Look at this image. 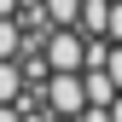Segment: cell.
<instances>
[{
    "label": "cell",
    "mask_w": 122,
    "mask_h": 122,
    "mask_svg": "<svg viewBox=\"0 0 122 122\" xmlns=\"http://www.w3.org/2000/svg\"><path fill=\"white\" fill-rule=\"evenodd\" d=\"M0 122H122V0H0Z\"/></svg>",
    "instance_id": "1"
}]
</instances>
